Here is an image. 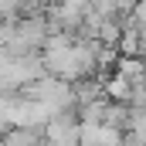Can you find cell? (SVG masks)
<instances>
[{"instance_id": "3", "label": "cell", "mask_w": 146, "mask_h": 146, "mask_svg": "<svg viewBox=\"0 0 146 146\" xmlns=\"http://www.w3.org/2000/svg\"><path fill=\"white\" fill-rule=\"evenodd\" d=\"M14 112H17V95L14 92H0V133H7L14 126Z\"/></svg>"}, {"instance_id": "4", "label": "cell", "mask_w": 146, "mask_h": 146, "mask_svg": "<svg viewBox=\"0 0 146 146\" xmlns=\"http://www.w3.org/2000/svg\"><path fill=\"white\" fill-rule=\"evenodd\" d=\"M0 146H7V139H3V136H0Z\"/></svg>"}, {"instance_id": "2", "label": "cell", "mask_w": 146, "mask_h": 146, "mask_svg": "<svg viewBox=\"0 0 146 146\" xmlns=\"http://www.w3.org/2000/svg\"><path fill=\"white\" fill-rule=\"evenodd\" d=\"M41 133H44L41 126H10L3 133V139H7V146H37V143H44Z\"/></svg>"}, {"instance_id": "5", "label": "cell", "mask_w": 146, "mask_h": 146, "mask_svg": "<svg viewBox=\"0 0 146 146\" xmlns=\"http://www.w3.org/2000/svg\"><path fill=\"white\" fill-rule=\"evenodd\" d=\"M37 146H51V143H37Z\"/></svg>"}, {"instance_id": "1", "label": "cell", "mask_w": 146, "mask_h": 146, "mask_svg": "<svg viewBox=\"0 0 146 146\" xmlns=\"http://www.w3.org/2000/svg\"><path fill=\"white\" fill-rule=\"evenodd\" d=\"M78 139H82V122L72 119L68 112H54L44 122V143H51V146H78Z\"/></svg>"}]
</instances>
